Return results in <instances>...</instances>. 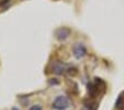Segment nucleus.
<instances>
[{
	"label": "nucleus",
	"mask_w": 124,
	"mask_h": 110,
	"mask_svg": "<svg viewBox=\"0 0 124 110\" xmlns=\"http://www.w3.org/2000/svg\"><path fill=\"white\" fill-rule=\"evenodd\" d=\"M105 90H106L105 82L99 78H95L94 81L90 82L88 85V93L91 99H95V98L102 96L105 92Z\"/></svg>",
	"instance_id": "nucleus-1"
},
{
	"label": "nucleus",
	"mask_w": 124,
	"mask_h": 110,
	"mask_svg": "<svg viewBox=\"0 0 124 110\" xmlns=\"http://www.w3.org/2000/svg\"><path fill=\"white\" fill-rule=\"evenodd\" d=\"M69 107V99L63 96H59L55 98V100L52 103V108L58 110H64Z\"/></svg>",
	"instance_id": "nucleus-2"
},
{
	"label": "nucleus",
	"mask_w": 124,
	"mask_h": 110,
	"mask_svg": "<svg viewBox=\"0 0 124 110\" xmlns=\"http://www.w3.org/2000/svg\"><path fill=\"white\" fill-rule=\"evenodd\" d=\"M69 70V67H68L65 63L62 62H54L52 65V71L57 75H63L65 71Z\"/></svg>",
	"instance_id": "nucleus-3"
},
{
	"label": "nucleus",
	"mask_w": 124,
	"mask_h": 110,
	"mask_svg": "<svg viewBox=\"0 0 124 110\" xmlns=\"http://www.w3.org/2000/svg\"><path fill=\"white\" fill-rule=\"evenodd\" d=\"M70 34H71V30L69 28H67V27H62V28L58 29L57 31H55V36H57V38L59 40L67 39L68 37L70 36Z\"/></svg>",
	"instance_id": "nucleus-4"
},
{
	"label": "nucleus",
	"mask_w": 124,
	"mask_h": 110,
	"mask_svg": "<svg viewBox=\"0 0 124 110\" xmlns=\"http://www.w3.org/2000/svg\"><path fill=\"white\" fill-rule=\"evenodd\" d=\"M73 52H74V56L77 58H82L86 53V49L82 45H77L74 47V49H73Z\"/></svg>",
	"instance_id": "nucleus-5"
},
{
	"label": "nucleus",
	"mask_w": 124,
	"mask_h": 110,
	"mask_svg": "<svg viewBox=\"0 0 124 110\" xmlns=\"http://www.w3.org/2000/svg\"><path fill=\"white\" fill-rule=\"evenodd\" d=\"M115 108L117 110H124V91L121 92V94H120L117 100H116Z\"/></svg>",
	"instance_id": "nucleus-6"
},
{
	"label": "nucleus",
	"mask_w": 124,
	"mask_h": 110,
	"mask_svg": "<svg viewBox=\"0 0 124 110\" xmlns=\"http://www.w3.org/2000/svg\"><path fill=\"white\" fill-rule=\"evenodd\" d=\"M84 103H85V107H86V109L88 110H96L98 109V102H96L94 99H91L90 98L89 102L85 101Z\"/></svg>",
	"instance_id": "nucleus-7"
},
{
	"label": "nucleus",
	"mask_w": 124,
	"mask_h": 110,
	"mask_svg": "<svg viewBox=\"0 0 124 110\" xmlns=\"http://www.w3.org/2000/svg\"><path fill=\"white\" fill-rule=\"evenodd\" d=\"M29 110H42V108L40 106H33V107H31Z\"/></svg>",
	"instance_id": "nucleus-8"
},
{
	"label": "nucleus",
	"mask_w": 124,
	"mask_h": 110,
	"mask_svg": "<svg viewBox=\"0 0 124 110\" xmlns=\"http://www.w3.org/2000/svg\"><path fill=\"white\" fill-rule=\"evenodd\" d=\"M12 110H18V109H16V108H13V109Z\"/></svg>",
	"instance_id": "nucleus-9"
}]
</instances>
